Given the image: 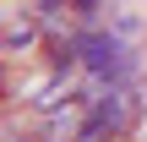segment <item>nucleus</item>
Masks as SVG:
<instances>
[{"label":"nucleus","mask_w":147,"mask_h":142,"mask_svg":"<svg viewBox=\"0 0 147 142\" xmlns=\"http://www.w3.org/2000/svg\"><path fill=\"white\" fill-rule=\"evenodd\" d=\"M0 44H5V66H27V60H38V44H49L44 38V27H38V11L33 5H5V33H0Z\"/></svg>","instance_id":"f257e3e1"}]
</instances>
